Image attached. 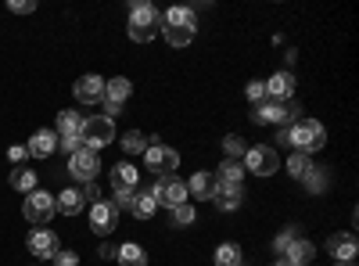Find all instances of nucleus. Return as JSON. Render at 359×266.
<instances>
[{"label":"nucleus","mask_w":359,"mask_h":266,"mask_svg":"<svg viewBox=\"0 0 359 266\" xmlns=\"http://www.w3.org/2000/svg\"><path fill=\"white\" fill-rule=\"evenodd\" d=\"M287 144L294 147L298 155H313L327 144V130L316 123V119H294L287 126Z\"/></svg>","instance_id":"nucleus-1"},{"label":"nucleus","mask_w":359,"mask_h":266,"mask_svg":"<svg viewBox=\"0 0 359 266\" xmlns=\"http://www.w3.org/2000/svg\"><path fill=\"white\" fill-rule=\"evenodd\" d=\"M158 33H162V11H155L151 4H133V11H130V40L147 44Z\"/></svg>","instance_id":"nucleus-2"},{"label":"nucleus","mask_w":359,"mask_h":266,"mask_svg":"<svg viewBox=\"0 0 359 266\" xmlns=\"http://www.w3.org/2000/svg\"><path fill=\"white\" fill-rule=\"evenodd\" d=\"M79 140L83 147H90V152H101V147H108L115 140V126L108 115H94V119H83V130H79Z\"/></svg>","instance_id":"nucleus-3"},{"label":"nucleus","mask_w":359,"mask_h":266,"mask_svg":"<svg viewBox=\"0 0 359 266\" xmlns=\"http://www.w3.org/2000/svg\"><path fill=\"white\" fill-rule=\"evenodd\" d=\"M22 213H25V220L33 223V227H47L50 220H54V213H57V205H54V198L47 194V191H33V194H25V205H22Z\"/></svg>","instance_id":"nucleus-4"},{"label":"nucleus","mask_w":359,"mask_h":266,"mask_svg":"<svg viewBox=\"0 0 359 266\" xmlns=\"http://www.w3.org/2000/svg\"><path fill=\"white\" fill-rule=\"evenodd\" d=\"M144 159H147V169L158 173V176H172V173H176V166H180V155L172 152V147H165L162 140H147Z\"/></svg>","instance_id":"nucleus-5"},{"label":"nucleus","mask_w":359,"mask_h":266,"mask_svg":"<svg viewBox=\"0 0 359 266\" xmlns=\"http://www.w3.org/2000/svg\"><path fill=\"white\" fill-rule=\"evenodd\" d=\"M151 198H155V205H165V209L172 213L176 205L187 201V184L176 180V176H158V184L151 187Z\"/></svg>","instance_id":"nucleus-6"},{"label":"nucleus","mask_w":359,"mask_h":266,"mask_svg":"<svg viewBox=\"0 0 359 266\" xmlns=\"http://www.w3.org/2000/svg\"><path fill=\"white\" fill-rule=\"evenodd\" d=\"M277 166H280V155L269 144H259V147H248L245 152V169L255 176H273Z\"/></svg>","instance_id":"nucleus-7"},{"label":"nucleus","mask_w":359,"mask_h":266,"mask_svg":"<svg viewBox=\"0 0 359 266\" xmlns=\"http://www.w3.org/2000/svg\"><path fill=\"white\" fill-rule=\"evenodd\" d=\"M69 173L76 176V180L90 184V180H94V176L101 173V159H97V152H90V147H79L76 155H69Z\"/></svg>","instance_id":"nucleus-8"},{"label":"nucleus","mask_w":359,"mask_h":266,"mask_svg":"<svg viewBox=\"0 0 359 266\" xmlns=\"http://www.w3.org/2000/svg\"><path fill=\"white\" fill-rule=\"evenodd\" d=\"M298 119V108L294 105H280V101H259V112H255V123H277V126H287Z\"/></svg>","instance_id":"nucleus-9"},{"label":"nucleus","mask_w":359,"mask_h":266,"mask_svg":"<svg viewBox=\"0 0 359 266\" xmlns=\"http://www.w3.org/2000/svg\"><path fill=\"white\" fill-rule=\"evenodd\" d=\"M130 94H133V83H130L126 76H115V79H108V83H104V105H108V119H111V115H118V112H123V105L130 101Z\"/></svg>","instance_id":"nucleus-10"},{"label":"nucleus","mask_w":359,"mask_h":266,"mask_svg":"<svg viewBox=\"0 0 359 266\" xmlns=\"http://www.w3.org/2000/svg\"><path fill=\"white\" fill-rule=\"evenodd\" d=\"M118 227V209L115 201H94V209H90V230L108 238V234Z\"/></svg>","instance_id":"nucleus-11"},{"label":"nucleus","mask_w":359,"mask_h":266,"mask_svg":"<svg viewBox=\"0 0 359 266\" xmlns=\"http://www.w3.org/2000/svg\"><path fill=\"white\" fill-rule=\"evenodd\" d=\"M25 248L33 252L36 259H54V252L62 248V245H57V234L54 230H33V234H29V241H25Z\"/></svg>","instance_id":"nucleus-12"},{"label":"nucleus","mask_w":359,"mask_h":266,"mask_svg":"<svg viewBox=\"0 0 359 266\" xmlns=\"http://www.w3.org/2000/svg\"><path fill=\"white\" fill-rule=\"evenodd\" d=\"M72 94L83 105H97V101H104V79L101 76H79L76 86H72Z\"/></svg>","instance_id":"nucleus-13"},{"label":"nucleus","mask_w":359,"mask_h":266,"mask_svg":"<svg viewBox=\"0 0 359 266\" xmlns=\"http://www.w3.org/2000/svg\"><path fill=\"white\" fill-rule=\"evenodd\" d=\"M266 98H269V101L287 105V101L294 98V76H291V72H277V76H269V83H266Z\"/></svg>","instance_id":"nucleus-14"},{"label":"nucleus","mask_w":359,"mask_h":266,"mask_svg":"<svg viewBox=\"0 0 359 266\" xmlns=\"http://www.w3.org/2000/svg\"><path fill=\"white\" fill-rule=\"evenodd\" d=\"M25 152L33 155V159H50V155L57 152V133H50V130H36L33 137H29Z\"/></svg>","instance_id":"nucleus-15"},{"label":"nucleus","mask_w":359,"mask_h":266,"mask_svg":"<svg viewBox=\"0 0 359 266\" xmlns=\"http://www.w3.org/2000/svg\"><path fill=\"white\" fill-rule=\"evenodd\" d=\"M137 180H140V173H137L130 162H118V166L111 169V191H115V194L137 191Z\"/></svg>","instance_id":"nucleus-16"},{"label":"nucleus","mask_w":359,"mask_h":266,"mask_svg":"<svg viewBox=\"0 0 359 266\" xmlns=\"http://www.w3.org/2000/svg\"><path fill=\"white\" fill-rule=\"evenodd\" d=\"M327 248H331V255L338 262H352L355 252H359V241H355V234H334V238L327 241Z\"/></svg>","instance_id":"nucleus-17"},{"label":"nucleus","mask_w":359,"mask_h":266,"mask_svg":"<svg viewBox=\"0 0 359 266\" xmlns=\"http://www.w3.org/2000/svg\"><path fill=\"white\" fill-rule=\"evenodd\" d=\"M54 205H57V213H62V216H79V213H83V205H86V198H83V191L65 187L62 194L54 198Z\"/></svg>","instance_id":"nucleus-18"},{"label":"nucleus","mask_w":359,"mask_h":266,"mask_svg":"<svg viewBox=\"0 0 359 266\" xmlns=\"http://www.w3.org/2000/svg\"><path fill=\"white\" fill-rule=\"evenodd\" d=\"M212 198H216V205H219L223 213H233V209H241V187H226V184H216Z\"/></svg>","instance_id":"nucleus-19"},{"label":"nucleus","mask_w":359,"mask_h":266,"mask_svg":"<svg viewBox=\"0 0 359 266\" xmlns=\"http://www.w3.org/2000/svg\"><path fill=\"white\" fill-rule=\"evenodd\" d=\"M284 259H287L291 266H309V259H313V245L302 241V238H294V241L284 248Z\"/></svg>","instance_id":"nucleus-20"},{"label":"nucleus","mask_w":359,"mask_h":266,"mask_svg":"<svg viewBox=\"0 0 359 266\" xmlns=\"http://www.w3.org/2000/svg\"><path fill=\"white\" fill-rule=\"evenodd\" d=\"M137 220H151L155 213H158V205H155V198H151V191H137L133 194V209H130Z\"/></svg>","instance_id":"nucleus-21"},{"label":"nucleus","mask_w":359,"mask_h":266,"mask_svg":"<svg viewBox=\"0 0 359 266\" xmlns=\"http://www.w3.org/2000/svg\"><path fill=\"white\" fill-rule=\"evenodd\" d=\"M212 191H216L212 173H194V180L187 184V194H194V198H212Z\"/></svg>","instance_id":"nucleus-22"},{"label":"nucleus","mask_w":359,"mask_h":266,"mask_svg":"<svg viewBox=\"0 0 359 266\" xmlns=\"http://www.w3.org/2000/svg\"><path fill=\"white\" fill-rule=\"evenodd\" d=\"M241 180H245V166L241 162H223L219 166V180L216 184H226V187H241Z\"/></svg>","instance_id":"nucleus-23"},{"label":"nucleus","mask_w":359,"mask_h":266,"mask_svg":"<svg viewBox=\"0 0 359 266\" xmlns=\"http://www.w3.org/2000/svg\"><path fill=\"white\" fill-rule=\"evenodd\" d=\"M115 255H118V262H123V266H147V252L140 245H133V241L130 245H118Z\"/></svg>","instance_id":"nucleus-24"},{"label":"nucleus","mask_w":359,"mask_h":266,"mask_svg":"<svg viewBox=\"0 0 359 266\" xmlns=\"http://www.w3.org/2000/svg\"><path fill=\"white\" fill-rule=\"evenodd\" d=\"M8 184H11L15 191H22V194H33V191H36V173L22 166V169L11 173V180H8Z\"/></svg>","instance_id":"nucleus-25"},{"label":"nucleus","mask_w":359,"mask_h":266,"mask_svg":"<svg viewBox=\"0 0 359 266\" xmlns=\"http://www.w3.org/2000/svg\"><path fill=\"white\" fill-rule=\"evenodd\" d=\"M79 130H83L79 112H62L57 115V137H79Z\"/></svg>","instance_id":"nucleus-26"},{"label":"nucleus","mask_w":359,"mask_h":266,"mask_svg":"<svg viewBox=\"0 0 359 266\" xmlns=\"http://www.w3.org/2000/svg\"><path fill=\"white\" fill-rule=\"evenodd\" d=\"M162 33H165V40H169L172 47H187V44L194 40V25H165Z\"/></svg>","instance_id":"nucleus-27"},{"label":"nucleus","mask_w":359,"mask_h":266,"mask_svg":"<svg viewBox=\"0 0 359 266\" xmlns=\"http://www.w3.org/2000/svg\"><path fill=\"white\" fill-rule=\"evenodd\" d=\"M287 173L294 176V180H306V176L313 173V162H309V155H298V152H294V155L287 159Z\"/></svg>","instance_id":"nucleus-28"},{"label":"nucleus","mask_w":359,"mask_h":266,"mask_svg":"<svg viewBox=\"0 0 359 266\" xmlns=\"http://www.w3.org/2000/svg\"><path fill=\"white\" fill-rule=\"evenodd\" d=\"M165 25H194V11L191 8H169L162 15V29Z\"/></svg>","instance_id":"nucleus-29"},{"label":"nucleus","mask_w":359,"mask_h":266,"mask_svg":"<svg viewBox=\"0 0 359 266\" xmlns=\"http://www.w3.org/2000/svg\"><path fill=\"white\" fill-rule=\"evenodd\" d=\"M123 152H126V155H140V152H147V137H144L140 130H130V133L123 137Z\"/></svg>","instance_id":"nucleus-30"},{"label":"nucleus","mask_w":359,"mask_h":266,"mask_svg":"<svg viewBox=\"0 0 359 266\" xmlns=\"http://www.w3.org/2000/svg\"><path fill=\"white\" fill-rule=\"evenodd\" d=\"M216 266H241V248L237 245H219L216 248Z\"/></svg>","instance_id":"nucleus-31"},{"label":"nucleus","mask_w":359,"mask_h":266,"mask_svg":"<svg viewBox=\"0 0 359 266\" xmlns=\"http://www.w3.org/2000/svg\"><path fill=\"white\" fill-rule=\"evenodd\" d=\"M194 220H198V213H194L191 201H184V205H176V209H172V223H176V227H187V223H194Z\"/></svg>","instance_id":"nucleus-32"},{"label":"nucleus","mask_w":359,"mask_h":266,"mask_svg":"<svg viewBox=\"0 0 359 266\" xmlns=\"http://www.w3.org/2000/svg\"><path fill=\"white\" fill-rule=\"evenodd\" d=\"M223 147H226V155H230V159H237V155H245V152H248V147H245V140L237 137V133L223 137Z\"/></svg>","instance_id":"nucleus-33"},{"label":"nucleus","mask_w":359,"mask_h":266,"mask_svg":"<svg viewBox=\"0 0 359 266\" xmlns=\"http://www.w3.org/2000/svg\"><path fill=\"white\" fill-rule=\"evenodd\" d=\"M245 94H248V101H266V83H259V79H252L248 86H245Z\"/></svg>","instance_id":"nucleus-34"},{"label":"nucleus","mask_w":359,"mask_h":266,"mask_svg":"<svg viewBox=\"0 0 359 266\" xmlns=\"http://www.w3.org/2000/svg\"><path fill=\"white\" fill-rule=\"evenodd\" d=\"M54 266H79V255H76V252H65V248H57V252H54Z\"/></svg>","instance_id":"nucleus-35"},{"label":"nucleus","mask_w":359,"mask_h":266,"mask_svg":"<svg viewBox=\"0 0 359 266\" xmlns=\"http://www.w3.org/2000/svg\"><path fill=\"white\" fill-rule=\"evenodd\" d=\"M15 15H29V11H36V0H11L8 4Z\"/></svg>","instance_id":"nucleus-36"},{"label":"nucleus","mask_w":359,"mask_h":266,"mask_svg":"<svg viewBox=\"0 0 359 266\" xmlns=\"http://www.w3.org/2000/svg\"><path fill=\"white\" fill-rule=\"evenodd\" d=\"M57 147H62V152H69V155H76L79 147H83V140H79V137H62V144H57Z\"/></svg>","instance_id":"nucleus-37"},{"label":"nucleus","mask_w":359,"mask_h":266,"mask_svg":"<svg viewBox=\"0 0 359 266\" xmlns=\"http://www.w3.org/2000/svg\"><path fill=\"white\" fill-rule=\"evenodd\" d=\"M133 194H137V191H126V194H115V209H133Z\"/></svg>","instance_id":"nucleus-38"},{"label":"nucleus","mask_w":359,"mask_h":266,"mask_svg":"<svg viewBox=\"0 0 359 266\" xmlns=\"http://www.w3.org/2000/svg\"><path fill=\"white\" fill-rule=\"evenodd\" d=\"M291 241H294V234H291V230H284V234H280V238L273 241V248H277V252H284V248H287Z\"/></svg>","instance_id":"nucleus-39"},{"label":"nucleus","mask_w":359,"mask_h":266,"mask_svg":"<svg viewBox=\"0 0 359 266\" xmlns=\"http://www.w3.org/2000/svg\"><path fill=\"white\" fill-rule=\"evenodd\" d=\"M25 155H29V152H25V147H11V152H8V159H11V162H22Z\"/></svg>","instance_id":"nucleus-40"},{"label":"nucleus","mask_w":359,"mask_h":266,"mask_svg":"<svg viewBox=\"0 0 359 266\" xmlns=\"http://www.w3.org/2000/svg\"><path fill=\"white\" fill-rule=\"evenodd\" d=\"M115 252H118L115 245H101V255H104V259H115Z\"/></svg>","instance_id":"nucleus-41"},{"label":"nucleus","mask_w":359,"mask_h":266,"mask_svg":"<svg viewBox=\"0 0 359 266\" xmlns=\"http://www.w3.org/2000/svg\"><path fill=\"white\" fill-rule=\"evenodd\" d=\"M277 266H291V262H287V259H280V262H277Z\"/></svg>","instance_id":"nucleus-42"},{"label":"nucleus","mask_w":359,"mask_h":266,"mask_svg":"<svg viewBox=\"0 0 359 266\" xmlns=\"http://www.w3.org/2000/svg\"><path fill=\"white\" fill-rule=\"evenodd\" d=\"M338 266H352V262H338Z\"/></svg>","instance_id":"nucleus-43"},{"label":"nucleus","mask_w":359,"mask_h":266,"mask_svg":"<svg viewBox=\"0 0 359 266\" xmlns=\"http://www.w3.org/2000/svg\"><path fill=\"white\" fill-rule=\"evenodd\" d=\"M241 266H245V262H241Z\"/></svg>","instance_id":"nucleus-44"}]
</instances>
